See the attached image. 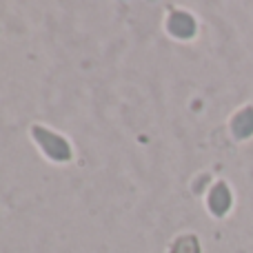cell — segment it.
I'll return each instance as SVG.
<instances>
[{"instance_id": "5", "label": "cell", "mask_w": 253, "mask_h": 253, "mask_svg": "<svg viewBox=\"0 0 253 253\" xmlns=\"http://www.w3.org/2000/svg\"><path fill=\"white\" fill-rule=\"evenodd\" d=\"M171 253H198V242H196V238H191V236L180 238V240L173 245Z\"/></svg>"}, {"instance_id": "1", "label": "cell", "mask_w": 253, "mask_h": 253, "mask_svg": "<svg viewBox=\"0 0 253 253\" xmlns=\"http://www.w3.org/2000/svg\"><path fill=\"white\" fill-rule=\"evenodd\" d=\"M36 133H40L38 140L42 142L47 156L56 158V160H67V158H69V144H67L60 135L51 133V131H42V129H36Z\"/></svg>"}, {"instance_id": "4", "label": "cell", "mask_w": 253, "mask_h": 253, "mask_svg": "<svg viewBox=\"0 0 253 253\" xmlns=\"http://www.w3.org/2000/svg\"><path fill=\"white\" fill-rule=\"evenodd\" d=\"M233 133L238 138H247V135L253 133V109H245L242 114L236 116V120H233Z\"/></svg>"}, {"instance_id": "3", "label": "cell", "mask_w": 253, "mask_h": 253, "mask_svg": "<svg viewBox=\"0 0 253 253\" xmlns=\"http://www.w3.org/2000/svg\"><path fill=\"white\" fill-rule=\"evenodd\" d=\"M229 205H231V196H229V189L224 187V184H218V187L211 191V196H209V207H211V211H213L215 215H222V213H227Z\"/></svg>"}, {"instance_id": "2", "label": "cell", "mask_w": 253, "mask_h": 253, "mask_svg": "<svg viewBox=\"0 0 253 253\" xmlns=\"http://www.w3.org/2000/svg\"><path fill=\"white\" fill-rule=\"evenodd\" d=\"M193 29H196V22H193V18L189 16V13L178 11L169 18V31L173 36H178V38H189V36H193Z\"/></svg>"}]
</instances>
